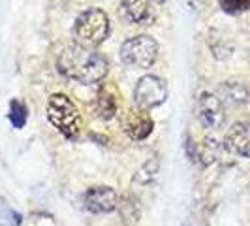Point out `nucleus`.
I'll return each instance as SVG.
<instances>
[{
  "instance_id": "nucleus-5",
  "label": "nucleus",
  "mask_w": 250,
  "mask_h": 226,
  "mask_svg": "<svg viewBox=\"0 0 250 226\" xmlns=\"http://www.w3.org/2000/svg\"><path fill=\"white\" fill-rule=\"evenodd\" d=\"M167 98V85L158 75H143L136 83L134 89V102L139 110L149 112L152 108H158Z\"/></svg>"
},
{
  "instance_id": "nucleus-6",
  "label": "nucleus",
  "mask_w": 250,
  "mask_h": 226,
  "mask_svg": "<svg viewBox=\"0 0 250 226\" xmlns=\"http://www.w3.org/2000/svg\"><path fill=\"white\" fill-rule=\"evenodd\" d=\"M196 113L201 125L209 130H220L226 123L224 102L214 92H201L196 104Z\"/></svg>"
},
{
  "instance_id": "nucleus-9",
  "label": "nucleus",
  "mask_w": 250,
  "mask_h": 226,
  "mask_svg": "<svg viewBox=\"0 0 250 226\" xmlns=\"http://www.w3.org/2000/svg\"><path fill=\"white\" fill-rule=\"evenodd\" d=\"M154 128V121L149 117V113H145L143 110H136L130 112L125 121V130L128 134V138L134 141H143L152 134Z\"/></svg>"
},
{
  "instance_id": "nucleus-11",
  "label": "nucleus",
  "mask_w": 250,
  "mask_h": 226,
  "mask_svg": "<svg viewBox=\"0 0 250 226\" xmlns=\"http://www.w3.org/2000/svg\"><path fill=\"white\" fill-rule=\"evenodd\" d=\"M94 113L102 121L113 119L117 115V98H115V94H111L105 89L100 90L98 96H96V102H94Z\"/></svg>"
},
{
  "instance_id": "nucleus-4",
  "label": "nucleus",
  "mask_w": 250,
  "mask_h": 226,
  "mask_svg": "<svg viewBox=\"0 0 250 226\" xmlns=\"http://www.w3.org/2000/svg\"><path fill=\"white\" fill-rule=\"evenodd\" d=\"M158 57V42L147 34L128 38L121 47V59L123 63L134 68H150Z\"/></svg>"
},
{
  "instance_id": "nucleus-13",
  "label": "nucleus",
  "mask_w": 250,
  "mask_h": 226,
  "mask_svg": "<svg viewBox=\"0 0 250 226\" xmlns=\"http://www.w3.org/2000/svg\"><path fill=\"white\" fill-rule=\"evenodd\" d=\"M117 207H119V213H121V217L125 219L126 223L134 225V223L139 221V205L130 196H125L123 200H119Z\"/></svg>"
},
{
  "instance_id": "nucleus-7",
  "label": "nucleus",
  "mask_w": 250,
  "mask_h": 226,
  "mask_svg": "<svg viewBox=\"0 0 250 226\" xmlns=\"http://www.w3.org/2000/svg\"><path fill=\"white\" fill-rule=\"evenodd\" d=\"M119 205V196L115 192V188L111 187H90L83 194V207L87 209L88 213L94 215H104L111 213L117 209Z\"/></svg>"
},
{
  "instance_id": "nucleus-15",
  "label": "nucleus",
  "mask_w": 250,
  "mask_h": 226,
  "mask_svg": "<svg viewBox=\"0 0 250 226\" xmlns=\"http://www.w3.org/2000/svg\"><path fill=\"white\" fill-rule=\"evenodd\" d=\"M218 4L226 13H231V15L250 10V0H218Z\"/></svg>"
},
{
  "instance_id": "nucleus-2",
  "label": "nucleus",
  "mask_w": 250,
  "mask_h": 226,
  "mask_svg": "<svg viewBox=\"0 0 250 226\" xmlns=\"http://www.w3.org/2000/svg\"><path fill=\"white\" fill-rule=\"evenodd\" d=\"M109 32H111L109 17L100 8H88L85 12H81L72 28L74 44L88 49H94L102 42H105Z\"/></svg>"
},
{
  "instance_id": "nucleus-14",
  "label": "nucleus",
  "mask_w": 250,
  "mask_h": 226,
  "mask_svg": "<svg viewBox=\"0 0 250 226\" xmlns=\"http://www.w3.org/2000/svg\"><path fill=\"white\" fill-rule=\"evenodd\" d=\"M10 121H12L13 128H23L28 119V110L21 100H12L10 102Z\"/></svg>"
},
{
  "instance_id": "nucleus-3",
  "label": "nucleus",
  "mask_w": 250,
  "mask_h": 226,
  "mask_svg": "<svg viewBox=\"0 0 250 226\" xmlns=\"http://www.w3.org/2000/svg\"><path fill=\"white\" fill-rule=\"evenodd\" d=\"M47 119H49L51 125L68 139H77L79 132H81V126H83L81 113L77 110V106L62 92H55L49 96Z\"/></svg>"
},
{
  "instance_id": "nucleus-10",
  "label": "nucleus",
  "mask_w": 250,
  "mask_h": 226,
  "mask_svg": "<svg viewBox=\"0 0 250 226\" xmlns=\"http://www.w3.org/2000/svg\"><path fill=\"white\" fill-rule=\"evenodd\" d=\"M224 143L229 151L250 158V123H245V121L235 123L228 130Z\"/></svg>"
},
{
  "instance_id": "nucleus-1",
  "label": "nucleus",
  "mask_w": 250,
  "mask_h": 226,
  "mask_svg": "<svg viewBox=\"0 0 250 226\" xmlns=\"http://www.w3.org/2000/svg\"><path fill=\"white\" fill-rule=\"evenodd\" d=\"M107 59L96 49H88L81 45H68L57 57V70L81 85H92L102 81L107 74Z\"/></svg>"
},
{
  "instance_id": "nucleus-8",
  "label": "nucleus",
  "mask_w": 250,
  "mask_h": 226,
  "mask_svg": "<svg viewBox=\"0 0 250 226\" xmlns=\"http://www.w3.org/2000/svg\"><path fill=\"white\" fill-rule=\"evenodd\" d=\"M121 13L128 23L147 26L156 19V8L152 0H123Z\"/></svg>"
},
{
  "instance_id": "nucleus-12",
  "label": "nucleus",
  "mask_w": 250,
  "mask_h": 226,
  "mask_svg": "<svg viewBox=\"0 0 250 226\" xmlns=\"http://www.w3.org/2000/svg\"><path fill=\"white\" fill-rule=\"evenodd\" d=\"M220 92H222L220 100L231 102V104H245L250 98V90L239 81H226L220 87Z\"/></svg>"
},
{
  "instance_id": "nucleus-16",
  "label": "nucleus",
  "mask_w": 250,
  "mask_h": 226,
  "mask_svg": "<svg viewBox=\"0 0 250 226\" xmlns=\"http://www.w3.org/2000/svg\"><path fill=\"white\" fill-rule=\"evenodd\" d=\"M152 2H154V4H160V2H164V0H152Z\"/></svg>"
}]
</instances>
